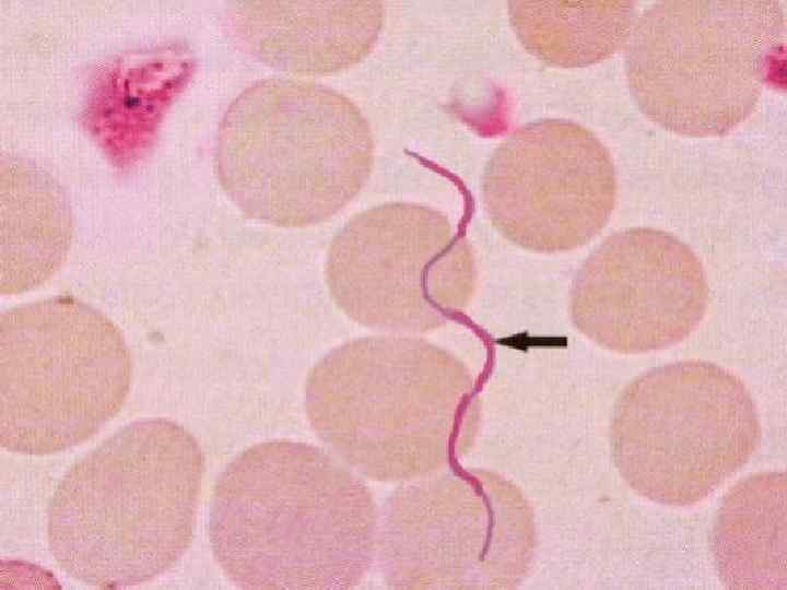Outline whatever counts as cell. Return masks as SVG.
Instances as JSON below:
<instances>
[{
    "label": "cell",
    "mask_w": 787,
    "mask_h": 590,
    "mask_svg": "<svg viewBox=\"0 0 787 590\" xmlns=\"http://www.w3.org/2000/svg\"><path fill=\"white\" fill-rule=\"evenodd\" d=\"M366 486L319 447L274 439L236 456L214 485L213 557L244 589H348L371 562Z\"/></svg>",
    "instance_id": "6da1fadb"
},
{
    "label": "cell",
    "mask_w": 787,
    "mask_h": 590,
    "mask_svg": "<svg viewBox=\"0 0 787 590\" xmlns=\"http://www.w3.org/2000/svg\"><path fill=\"white\" fill-rule=\"evenodd\" d=\"M205 470L200 445L165 418L132 422L56 486L47 541L71 578L98 588L151 581L189 548Z\"/></svg>",
    "instance_id": "7a4b0ae2"
},
{
    "label": "cell",
    "mask_w": 787,
    "mask_h": 590,
    "mask_svg": "<svg viewBox=\"0 0 787 590\" xmlns=\"http://www.w3.org/2000/svg\"><path fill=\"white\" fill-rule=\"evenodd\" d=\"M373 165V134L359 107L310 82L258 81L219 127L220 185L243 214L274 226L333 217L360 193Z\"/></svg>",
    "instance_id": "3957f363"
},
{
    "label": "cell",
    "mask_w": 787,
    "mask_h": 590,
    "mask_svg": "<svg viewBox=\"0 0 787 590\" xmlns=\"http://www.w3.org/2000/svg\"><path fill=\"white\" fill-rule=\"evenodd\" d=\"M307 418L346 464L375 480L428 470L441 435L471 408L465 366L418 338L378 335L345 342L321 357L305 384Z\"/></svg>",
    "instance_id": "277c9868"
},
{
    "label": "cell",
    "mask_w": 787,
    "mask_h": 590,
    "mask_svg": "<svg viewBox=\"0 0 787 590\" xmlns=\"http://www.w3.org/2000/svg\"><path fill=\"white\" fill-rule=\"evenodd\" d=\"M778 1H659L625 44L631 93L670 132L721 137L754 110L784 59Z\"/></svg>",
    "instance_id": "5b68a950"
},
{
    "label": "cell",
    "mask_w": 787,
    "mask_h": 590,
    "mask_svg": "<svg viewBox=\"0 0 787 590\" xmlns=\"http://www.w3.org/2000/svg\"><path fill=\"white\" fill-rule=\"evenodd\" d=\"M132 363L119 328L72 296L0 315V444L22 455L66 451L121 410Z\"/></svg>",
    "instance_id": "8992f818"
},
{
    "label": "cell",
    "mask_w": 787,
    "mask_h": 590,
    "mask_svg": "<svg viewBox=\"0 0 787 590\" xmlns=\"http://www.w3.org/2000/svg\"><path fill=\"white\" fill-rule=\"evenodd\" d=\"M762 426L743 379L702 359L634 378L614 405L613 463L637 495L666 506L703 503L757 451Z\"/></svg>",
    "instance_id": "52a82bcc"
},
{
    "label": "cell",
    "mask_w": 787,
    "mask_h": 590,
    "mask_svg": "<svg viewBox=\"0 0 787 590\" xmlns=\"http://www.w3.org/2000/svg\"><path fill=\"white\" fill-rule=\"evenodd\" d=\"M325 272L331 298L348 318L397 333L455 321L478 276L467 238L444 213L413 202L353 215L332 239Z\"/></svg>",
    "instance_id": "ba28073f"
},
{
    "label": "cell",
    "mask_w": 787,
    "mask_h": 590,
    "mask_svg": "<svg viewBox=\"0 0 787 590\" xmlns=\"http://www.w3.org/2000/svg\"><path fill=\"white\" fill-rule=\"evenodd\" d=\"M482 199L500 234L533 252L556 253L588 244L609 222L616 177L592 131L566 119H542L515 130L482 175Z\"/></svg>",
    "instance_id": "9c48e42d"
},
{
    "label": "cell",
    "mask_w": 787,
    "mask_h": 590,
    "mask_svg": "<svg viewBox=\"0 0 787 590\" xmlns=\"http://www.w3.org/2000/svg\"><path fill=\"white\" fill-rule=\"evenodd\" d=\"M709 288L702 262L672 234L631 227L608 236L574 278L575 328L607 350L643 354L673 346L702 322Z\"/></svg>",
    "instance_id": "30bf717a"
},
{
    "label": "cell",
    "mask_w": 787,
    "mask_h": 590,
    "mask_svg": "<svg viewBox=\"0 0 787 590\" xmlns=\"http://www.w3.org/2000/svg\"><path fill=\"white\" fill-rule=\"evenodd\" d=\"M234 31L260 61L302 75L349 69L374 48L384 23L379 1H236Z\"/></svg>",
    "instance_id": "8fae6325"
},
{
    "label": "cell",
    "mask_w": 787,
    "mask_h": 590,
    "mask_svg": "<svg viewBox=\"0 0 787 590\" xmlns=\"http://www.w3.org/2000/svg\"><path fill=\"white\" fill-rule=\"evenodd\" d=\"M192 72L179 44L121 55L98 68L81 114L84 129L120 169L144 158Z\"/></svg>",
    "instance_id": "7c38bea8"
},
{
    "label": "cell",
    "mask_w": 787,
    "mask_h": 590,
    "mask_svg": "<svg viewBox=\"0 0 787 590\" xmlns=\"http://www.w3.org/2000/svg\"><path fill=\"white\" fill-rule=\"evenodd\" d=\"M1 169V294L13 295L60 269L72 222L61 188L47 173L12 160Z\"/></svg>",
    "instance_id": "4fadbf2b"
},
{
    "label": "cell",
    "mask_w": 787,
    "mask_h": 590,
    "mask_svg": "<svg viewBox=\"0 0 787 590\" xmlns=\"http://www.w3.org/2000/svg\"><path fill=\"white\" fill-rule=\"evenodd\" d=\"M786 474L757 472L733 485L716 515L712 552L730 589H785Z\"/></svg>",
    "instance_id": "5bb4252c"
},
{
    "label": "cell",
    "mask_w": 787,
    "mask_h": 590,
    "mask_svg": "<svg viewBox=\"0 0 787 590\" xmlns=\"http://www.w3.org/2000/svg\"><path fill=\"white\" fill-rule=\"evenodd\" d=\"M510 25L538 59L561 68L603 61L624 46L636 20L631 1H510Z\"/></svg>",
    "instance_id": "9a60e30c"
}]
</instances>
